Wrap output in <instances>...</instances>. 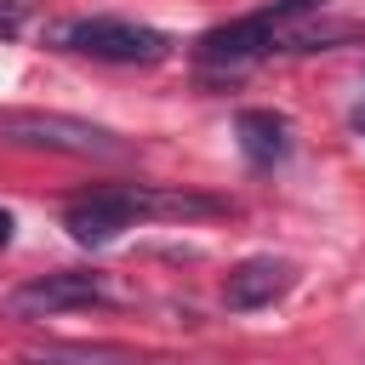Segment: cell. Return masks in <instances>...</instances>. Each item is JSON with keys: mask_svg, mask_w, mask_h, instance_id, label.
<instances>
[{"mask_svg": "<svg viewBox=\"0 0 365 365\" xmlns=\"http://www.w3.org/2000/svg\"><path fill=\"white\" fill-rule=\"evenodd\" d=\"M0 143L80 154V160H120L125 154V143L108 125H91V120H74V114H46V108H0Z\"/></svg>", "mask_w": 365, "mask_h": 365, "instance_id": "cell-1", "label": "cell"}, {"mask_svg": "<svg viewBox=\"0 0 365 365\" xmlns=\"http://www.w3.org/2000/svg\"><path fill=\"white\" fill-rule=\"evenodd\" d=\"M137 194H131V182H120V188H91V194H80L68 211H63V228L80 240V245H108V240H120L125 228H137Z\"/></svg>", "mask_w": 365, "mask_h": 365, "instance_id": "cell-5", "label": "cell"}, {"mask_svg": "<svg viewBox=\"0 0 365 365\" xmlns=\"http://www.w3.org/2000/svg\"><path fill=\"white\" fill-rule=\"evenodd\" d=\"M6 240H11V211L0 205V245H6Z\"/></svg>", "mask_w": 365, "mask_h": 365, "instance_id": "cell-10", "label": "cell"}, {"mask_svg": "<svg viewBox=\"0 0 365 365\" xmlns=\"http://www.w3.org/2000/svg\"><path fill=\"white\" fill-rule=\"evenodd\" d=\"M34 365H46V359H34Z\"/></svg>", "mask_w": 365, "mask_h": 365, "instance_id": "cell-11", "label": "cell"}, {"mask_svg": "<svg viewBox=\"0 0 365 365\" xmlns=\"http://www.w3.org/2000/svg\"><path fill=\"white\" fill-rule=\"evenodd\" d=\"M34 11V0H0V34H17V23Z\"/></svg>", "mask_w": 365, "mask_h": 365, "instance_id": "cell-9", "label": "cell"}, {"mask_svg": "<svg viewBox=\"0 0 365 365\" xmlns=\"http://www.w3.org/2000/svg\"><path fill=\"white\" fill-rule=\"evenodd\" d=\"M285 291H291V262H279V257H245V262L228 268V279H222V302L240 308V314L268 308V302L285 297Z\"/></svg>", "mask_w": 365, "mask_h": 365, "instance_id": "cell-6", "label": "cell"}, {"mask_svg": "<svg viewBox=\"0 0 365 365\" xmlns=\"http://www.w3.org/2000/svg\"><path fill=\"white\" fill-rule=\"evenodd\" d=\"M57 46L97 57V63H160L171 51V40L160 29L131 23V17H74L57 29Z\"/></svg>", "mask_w": 365, "mask_h": 365, "instance_id": "cell-2", "label": "cell"}, {"mask_svg": "<svg viewBox=\"0 0 365 365\" xmlns=\"http://www.w3.org/2000/svg\"><path fill=\"white\" fill-rule=\"evenodd\" d=\"M91 302H103V279L80 274V268H57V274H34L29 285H17L6 297V314L11 319H46L63 308H91Z\"/></svg>", "mask_w": 365, "mask_h": 365, "instance_id": "cell-4", "label": "cell"}, {"mask_svg": "<svg viewBox=\"0 0 365 365\" xmlns=\"http://www.w3.org/2000/svg\"><path fill=\"white\" fill-rule=\"evenodd\" d=\"M314 6L319 0H274V6L251 11V17H234V23H222V29H211L200 40V63H245V57H262V51H274L285 40V29H297L302 17H314Z\"/></svg>", "mask_w": 365, "mask_h": 365, "instance_id": "cell-3", "label": "cell"}, {"mask_svg": "<svg viewBox=\"0 0 365 365\" xmlns=\"http://www.w3.org/2000/svg\"><path fill=\"white\" fill-rule=\"evenodd\" d=\"M234 131H240V148H245L251 165H279L291 154V125L279 114H268V108H245L234 120Z\"/></svg>", "mask_w": 365, "mask_h": 365, "instance_id": "cell-7", "label": "cell"}, {"mask_svg": "<svg viewBox=\"0 0 365 365\" xmlns=\"http://www.w3.org/2000/svg\"><path fill=\"white\" fill-rule=\"evenodd\" d=\"M131 194H137V211L143 217H217L222 211V200L182 194V188H143V182H131Z\"/></svg>", "mask_w": 365, "mask_h": 365, "instance_id": "cell-8", "label": "cell"}]
</instances>
